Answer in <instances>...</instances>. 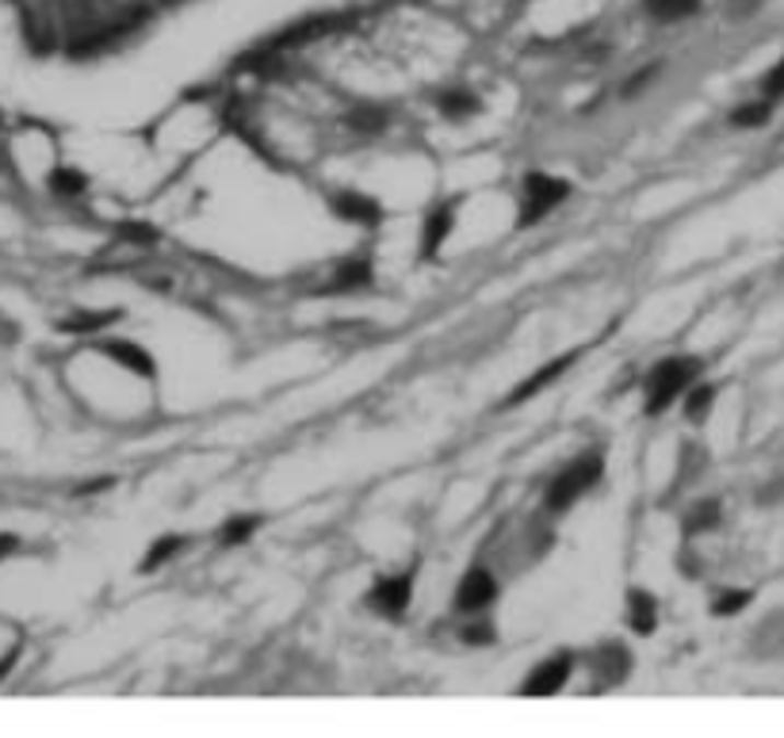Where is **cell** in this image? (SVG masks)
Returning <instances> with one entry per match:
<instances>
[{
  "mask_svg": "<svg viewBox=\"0 0 784 738\" xmlns=\"http://www.w3.org/2000/svg\"><path fill=\"white\" fill-rule=\"evenodd\" d=\"M494 593H498V586H494V578L486 570H471L468 578H463L460 593H456V604H460L463 612H479L486 609V604L494 601Z\"/></svg>",
  "mask_w": 784,
  "mask_h": 738,
  "instance_id": "6",
  "label": "cell"
},
{
  "mask_svg": "<svg viewBox=\"0 0 784 738\" xmlns=\"http://www.w3.org/2000/svg\"><path fill=\"white\" fill-rule=\"evenodd\" d=\"M647 12L658 20H681L696 12V0H647Z\"/></svg>",
  "mask_w": 784,
  "mask_h": 738,
  "instance_id": "16",
  "label": "cell"
},
{
  "mask_svg": "<svg viewBox=\"0 0 784 738\" xmlns=\"http://www.w3.org/2000/svg\"><path fill=\"white\" fill-rule=\"evenodd\" d=\"M742 604H750V593L747 589H739V593H727L716 601V616H731V612H739Z\"/></svg>",
  "mask_w": 784,
  "mask_h": 738,
  "instance_id": "22",
  "label": "cell"
},
{
  "mask_svg": "<svg viewBox=\"0 0 784 738\" xmlns=\"http://www.w3.org/2000/svg\"><path fill=\"white\" fill-rule=\"evenodd\" d=\"M701 376V360L696 356H678V360H662L650 371V399H647V414H662L673 399H681L693 379Z\"/></svg>",
  "mask_w": 784,
  "mask_h": 738,
  "instance_id": "1",
  "label": "cell"
},
{
  "mask_svg": "<svg viewBox=\"0 0 784 738\" xmlns=\"http://www.w3.org/2000/svg\"><path fill=\"white\" fill-rule=\"evenodd\" d=\"M337 215L341 219H348V222H364V227H376L379 219H383V211H379V204L376 199H368V196H356V192H345V196H337Z\"/></svg>",
  "mask_w": 784,
  "mask_h": 738,
  "instance_id": "7",
  "label": "cell"
},
{
  "mask_svg": "<svg viewBox=\"0 0 784 738\" xmlns=\"http://www.w3.org/2000/svg\"><path fill=\"white\" fill-rule=\"evenodd\" d=\"M597 478H601V456H586V460L570 463V468L547 486V509H566V505H574L589 486L597 483Z\"/></svg>",
  "mask_w": 784,
  "mask_h": 738,
  "instance_id": "2",
  "label": "cell"
},
{
  "mask_svg": "<svg viewBox=\"0 0 784 738\" xmlns=\"http://www.w3.org/2000/svg\"><path fill=\"white\" fill-rule=\"evenodd\" d=\"M712 394H716V391H712V387H701V391H693V394H689V417H704V410H708L712 406Z\"/></svg>",
  "mask_w": 784,
  "mask_h": 738,
  "instance_id": "23",
  "label": "cell"
},
{
  "mask_svg": "<svg viewBox=\"0 0 784 738\" xmlns=\"http://www.w3.org/2000/svg\"><path fill=\"white\" fill-rule=\"evenodd\" d=\"M15 655H20V650H15V647H12V650H8V655H4V658H0V678H4V673H8V670H12V666H15Z\"/></svg>",
  "mask_w": 784,
  "mask_h": 738,
  "instance_id": "26",
  "label": "cell"
},
{
  "mask_svg": "<svg viewBox=\"0 0 784 738\" xmlns=\"http://www.w3.org/2000/svg\"><path fill=\"white\" fill-rule=\"evenodd\" d=\"M456 227V211L452 207H445V211H437L429 219V227H425V234H422V253L425 256H433L440 249V242H445L448 238V230Z\"/></svg>",
  "mask_w": 784,
  "mask_h": 738,
  "instance_id": "10",
  "label": "cell"
},
{
  "mask_svg": "<svg viewBox=\"0 0 784 738\" xmlns=\"http://www.w3.org/2000/svg\"><path fill=\"white\" fill-rule=\"evenodd\" d=\"M119 238H123V242H130V245H153L161 234L153 227H146V222H123Z\"/></svg>",
  "mask_w": 784,
  "mask_h": 738,
  "instance_id": "19",
  "label": "cell"
},
{
  "mask_svg": "<svg viewBox=\"0 0 784 738\" xmlns=\"http://www.w3.org/2000/svg\"><path fill=\"white\" fill-rule=\"evenodd\" d=\"M184 543H188V540H184V535H165V540H158V543H153L150 555L142 558V570H158V566H161V563H169V558H173L176 551L184 547Z\"/></svg>",
  "mask_w": 784,
  "mask_h": 738,
  "instance_id": "13",
  "label": "cell"
},
{
  "mask_svg": "<svg viewBox=\"0 0 784 738\" xmlns=\"http://www.w3.org/2000/svg\"><path fill=\"white\" fill-rule=\"evenodd\" d=\"M440 112H445L448 119H463V115L479 112V100L471 96V92H448V96H440Z\"/></svg>",
  "mask_w": 784,
  "mask_h": 738,
  "instance_id": "15",
  "label": "cell"
},
{
  "mask_svg": "<svg viewBox=\"0 0 784 738\" xmlns=\"http://www.w3.org/2000/svg\"><path fill=\"white\" fill-rule=\"evenodd\" d=\"M570 364H574V353H570V356H563V360H555V364H551V368H540L532 379H524L521 387H514V394H509V399H506V406H517V402H528L535 391H540V387L555 383V379L563 376V371L570 368Z\"/></svg>",
  "mask_w": 784,
  "mask_h": 738,
  "instance_id": "8",
  "label": "cell"
},
{
  "mask_svg": "<svg viewBox=\"0 0 784 738\" xmlns=\"http://www.w3.org/2000/svg\"><path fill=\"white\" fill-rule=\"evenodd\" d=\"M371 284V264L368 261H348L345 268L333 276V291H348V287Z\"/></svg>",
  "mask_w": 784,
  "mask_h": 738,
  "instance_id": "12",
  "label": "cell"
},
{
  "mask_svg": "<svg viewBox=\"0 0 784 738\" xmlns=\"http://www.w3.org/2000/svg\"><path fill=\"white\" fill-rule=\"evenodd\" d=\"M566 678H570V658H551V662L535 666L532 678L521 685V693L528 696H547V693H558V689L566 685Z\"/></svg>",
  "mask_w": 784,
  "mask_h": 738,
  "instance_id": "5",
  "label": "cell"
},
{
  "mask_svg": "<svg viewBox=\"0 0 784 738\" xmlns=\"http://www.w3.org/2000/svg\"><path fill=\"white\" fill-rule=\"evenodd\" d=\"M719 520V505L716 501H704V505H696L693 509V517H689V532H704V528H712Z\"/></svg>",
  "mask_w": 784,
  "mask_h": 738,
  "instance_id": "20",
  "label": "cell"
},
{
  "mask_svg": "<svg viewBox=\"0 0 784 738\" xmlns=\"http://www.w3.org/2000/svg\"><path fill=\"white\" fill-rule=\"evenodd\" d=\"M50 188L61 192V196H81V192L89 188V181H84L81 173H73V169H54V173H50Z\"/></svg>",
  "mask_w": 784,
  "mask_h": 738,
  "instance_id": "17",
  "label": "cell"
},
{
  "mask_svg": "<svg viewBox=\"0 0 784 738\" xmlns=\"http://www.w3.org/2000/svg\"><path fill=\"white\" fill-rule=\"evenodd\" d=\"M261 528V517H234L222 528V543H245Z\"/></svg>",
  "mask_w": 784,
  "mask_h": 738,
  "instance_id": "18",
  "label": "cell"
},
{
  "mask_svg": "<svg viewBox=\"0 0 784 738\" xmlns=\"http://www.w3.org/2000/svg\"><path fill=\"white\" fill-rule=\"evenodd\" d=\"M353 127H383V119H379V112H353Z\"/></svg>",
  "mask_w": 784,
  "mask_h": 738,
  "instance_id": "25",
  "label": "cell"
},
{
  "mask_svg": "<svg viewBox=\"0 0 784 738\" xmlns=\"http://www.w3.org/2000/svg\"><path fill=\"white\" fill-rule=\"evenodd\" d=\"M566 181H558V176H543V173H532L524 181V215H521V227H532V222H540L543 215H551L558 204L566 199Z\"/></svg>",
  "mask_w": 784,
  "mask_h": 738,
  "instance_id": "3",
  "label": "cell"
},
{
  "mask_svg": "<svg viewBox=\"0 0 784 738\" xmlns=\"http://www.w3.org/2000/svg\"><path fill=\"white\" fill-rule=\"evenodd\" d=\"M627 604H632V612H627V620H632V627L639 635H650L655 632V601H650L647 593H632L627 597Z\"/></svg>",
  "mask_w": 784,
  "mask_h": 738,
  "instance_id": "11",
  "label": "cell"
},
{
  "mask_svg": "<svg viewBox=\"0 0 784 738\" xmlns=\"http://www.w3.org/2000/svg\"><path fill=\"white\" fill-rule=\"evenodd\" d=\"M8 551H15V535H0V555H8Z\"/></svg>",
  "mask_w": 784,
  "mask_h": 738,
  "instance_id": "27",
  "label": "cell"
},
{
  "mask_svg": "<svg viewBox=\"0 0 784 738\" xmlns=\"http://www.w3.org/2000/svg\"><path fill=\"white\" fill-rule=\"evenodd\" d=\"M119 322V310H107V314H81V318H69V322H61V330L66 333H96L104 330V325Z\"/></svg>",
  "mask_w": 784,
  "mask_h": 738,
  "instance_id": "14",
  "label": "cell"
},
{
  "mask_svg": "<svg viewBox=\"0 0 784 738\" xmlns=\"http://www.w3.org/2000/svg\"><path fill=\"white\" fill-rule=\"evenodd\" d=\"M735 127H762L765 119H770V104H750V107H739V112L731 115Z\"/></svg>",
  "mask_w": 784,
  "mask_h": 738,
  "instance_id": "21",
  "label": "cell"
},
{
  "mask_svg": "<svg viewBox=\"0 0 784 738\" xmlns=\"http://www.w3.org/2000/svg\"><path fill=\"white\" fill-rule=\"evenodd\" d=\"M410 589H414V581H410V574H399V578H383L376 586V593H371V604H376L383 616H394L399 620L402 612L410 609Z\"/></svg>",
  "mask_w": 784,
  "mask_h": 738,
  "instance_id": "4",
  "label": "cell"
},
{
  "mask_svg": "<svg viewBox=\"0 0 784 738\" xmlns=\"http://www.w3.org/2000/svg\"><path fill=\"white\" fill-rule=\"evenodd\" d=\"M765 96H770V100L784 96V58L777 61V69H773V73L765 77Z\"/></svg>",
  "mask_w": 784,
  "mask_h": 738,
  "instance_id": "24",
  "label": "cell"
},
{
  "mask_svg": "<svg viewBox=\"0 0 784 738\" xmlns=\"http://www.w3.org/2000/svg\"><path fill=\"white\" fill-rule=\"evenodd\" d=\"M107 356H115V360L123 364V368L138 371V376H153V356L142 353L138 345H130V341H107L104 345Z\"/></svg>",
  "mask_w": 784,
  "mask_h": 738,
  "instance_id": "9",
  "label": "cell"
}]
</instances>
